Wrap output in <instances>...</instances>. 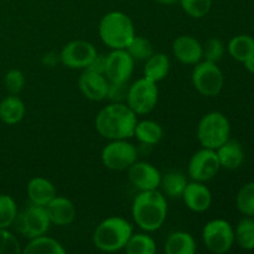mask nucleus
I'll return each mask as SVG.
<instances>
[{
    "instance_id": "nucleus-13",
    "label": "nucleus",
    "mask_w": 254,
    "mask_h": 254,
    "mask_svg": "<svg viewBox=\"0 0 254 254\" xmlns=\"http://www.w3.org/2000/svg\"><path fill=\"white\" fill-rule=\"evenodd\" d=\"M134 62L126 49L112 50L107 55L104 76L109 83H127L134 71Z\"/></svg>"
},
{
    "instance_id": "nucleus-11",
    "label": "nucleus",
    "mask_w": 254,
    "mask_h": 254,
    "mask_svg": "<svg viewBox=\"0 0 254 254\" xmlns=\"http://www.w3.org/2000/svg\"><path fill=\"white\" fill-rule=\"evenodd\" d=\"M220 169V160L216 150L202 148L191 156L189 161L188 174L192 181L207 183L217 175Z\"/></svg>"
},
{
    "instance_id": "nucleus-3",
    "label": "nucleus",
    "mask_w": 254,
    "mask_h": 254,
    "mask_svg": "<svg viewBox=\"0 0 254 254\" xmlns=\"http://www.w3.org/2000/svg\"><path fill=\"white\" fill-rule=\"evenodd\" d=\"M131 235L133 227L126 218L112 216L97 226L92 241L101 252L113 253L124 250Z\"/></svg>"
},
{
    "instance_id": "nucleus-35",
    "label": "nucleus",
    "mask_w": 254,
    "mask_h": 254,
    "mask_svg": "<svg viewBox=\"0 0 254 254\" xmlns=\"http://www.w3.org/2000/svg\"><path fill=\"white\" fill-rule=\"evenodd\" d=\"M4 84L10 94H19L25 87V76L20 69L12 68L5 74Z\"/></svg>"
},
{
    "instance_id": "nucleus-7",
    "label": "nucleus",
    "mask_w": 254,
    "mask_h": 254,
    "mask_svg": "<svg viewBox=\"0 0 254 254\" xmlns=\"http://www.w3.org/2000/svg\"><path fill=\"white\" fill-rule=\"evenodd\" d=\"M191 81L201 96L216 97L222 91L225 76L217 64L205 60L195 64L191 74Z\"/></svg>"
},
{
    "instance_id": "nucleus-30",
    "label": "nucleus",
    "mask_w": 254,
    "mask_h": 254,
    "mask_svg": "<svg viewBox=\"0 0 254 254\" xmlns=\"http://www.w3.org/2000/svg\"><path fill=\"white\" fill-rule=\"evenodd\" d=\"M236 206L238 211L248 217L254 216V181L245 184L236 196Z\"/></svg>"
},
{
    "instance_id": "nucleus-38",
    "label": "nucleus",
    "mask_w": 254,
    "mask_h": 254,
    "mask_svg": "<svg viewBox=\"0 0 254 254\" xmlns=\"http://www.w3.org/2000/svg\"><path fill=\"white\" fill-rule=\"evenodd\" d=\"M106 62H107V56L106 55H96L92 62L89 64V66L87 67V69H91V71L97 72V73L104 74L106 71Z\"/></svg>"
},
{
    "instance_id": "nucleus-23",
    "label": "nucleus",
    "mask_w": 254,
    "mask_h": 254,
    "mask_svg": "<svg viewBox=\"0 0 254 254\" xmlns=\"http://www.w3.org/2000/svg\"><path fill=\"white\" fill-rule=\"evenodd\" d=\"M164 251L166 254H193L196 252V242L190 233L176 231L166 238Z\"/></svg>"
},
{
    "instance_id": "nucleus-4",
    "label": "nucleus",
    "mask_w": 254,
    "mask_h": 254,
    "mask_svg": "<svg viewBox=\"0 0 254 254\" xmlns=\"http://www.w3.org/2000/svg\"><path fill=\"white\" fill-rule=\"evenodd\" d=\"M99 37L112 50L127 49L135 36L133 21L122 11H111L102 17L98 26Z\"/></svg>"
},
{
    "instance_id": "nucleus-28",
    "label": "nucleus",
    "mask_w": 254,
    "mask_h": 254,
    "mask_svg": "<svg viewBox=\"0 0 254 254\" xmlns=\"http://www.w3.org/2000/svg\"><path fill=\"white\" fill-rule=\"evenodd\" d=\"M235 242L245 251L254 250V218L248 217L238 222L235 231Z\"/></svg>"
},
{
    "instance_id": "nucleus-15",
    "label": "nucleus",
    "mask_w": 254,
    "mask_h": 254,
    "mask_svg": "<svg viewBox=\"0 0 254 254\" xmlns=\"http://www.w3.org/2000/svg\"><path fill=\"white\" fill-rule=\"evenodd\" d=\"M109 82L104 74L91 69H84L78 77V87L84 97L89 101L99 102L107 98Z\"/></svg>"
},
{
    "instance_id": "nucleus-18",
    "label": "nucleus",
    "mask_w": 254,
    "mask_h": 254,
    "mask_svg": "<svg viewBox=\"0 0 254 254\" xmlns=\"http://www.w3.org/2000/svg\"><path fill=\"white\" fill-rule=\"evenodd\" d=\"M46 211L51 225L59 226V227H66V226L72 225L77 216V210L73 202L62 196H56L46 206Z\"/></svg>"
},
{
    "instance_id": "nucleus-29",
    "label": "nucleus",
    "mask_w": 254,
    "mask_h": 254,
    "mask_svg": "<svg viewBox=\"0 0 254 254\" xmlns=\"http://www.w3.org/2000/svg\"><path fill=\"white\" fill-rule=\"evenodd\" d=\"M124 250L128 254H154L156 252V245L146 233H133Z\"/></svg>"
},
{
    "instance_id": "nucleus-20",
    "label": "nucleus",
    "mask_w": 254,
    "mask_h": 254,
    "mask_svg": "<svg viewBox=\"0 0 254 254\" xmlns=\"http://www.w3.org/2000/svg\"><path fill=\"white\" fill-rule=\"evenodd\" d=\"M221 168L227 170H236L245 161V151L242 145L237 140L228 139L225 144L216 149Z\"/></svg>"
},
{
    "instance_id": "nucleus-8",
    "label": "nucleus",
    "mask_w": 254,
    "mask_h": 254,
    "mask_svg": "<svg viewBox=\"0 0 254 254\" xmlns=\"http://www.w3.org/2000/svg\"><path fill=\"white\" fill-rule=\"evenodd\" d=\"M15 230L25 238L39 237L49 231L51 222L45 206L30 203L21 212H17L14 223Z\"/></svg>"
},
{
    "instance_id": "nucleus-27",
    "label": "nucleus",
    "mask_w": 254,
    "mask_h": 254,
    "mask_svg": "<svg viewBox=\"0 0 254 254\" xmlns=\"http://www.w3.org/2000/svg\"><path fill=\"white\" fill-rule=\"evenodd\" d=\"M227 50L233 59L245 62L254 55V39L250 35H237L230 40Z\"/></svg>"
},
{
    "instance_id": "nucleus-31",
    "label": "nucleus",
    "mask_w": 254,
    "mask_h": 254,
    "mask_svg": "<svg viewBox=\"0 0 254 254\" xmlns=\"http://www.w3.org/2000/svg\"><path fill=\"white\" fill-rule=\"evenodd\" d=\"M126 50L133 57L134 61H146L154 54V47L151 42L145 37L136 36V35L131 39Z\"/></svg>"
},
{
    "instance_id": "nucleus-21",
    "label": "nucleus",
    "mask_w": 254,
    "mask_h": 254,
    "mask_svg": "<svg viewBox=\"0 0 254 254\" xmlns=\"http://www.w3.org/2000/svg\"><path fill=\"white\" fill-rule=\"evenodd\" d=\"M25 112L26 108L24 102L17 94H10L0 102V119L5 124L14 126L20 123L24 118Z\"/></svg>"
},
{
    "instance_id": "nucleus-34",
    "label": "nucleus",
    "mask_w": 254,
    "mask_h": 254,
    "mask_svg": "<svg viewBox=\"0 0 254 254\" xmlns=\"http://www.w3.org/2000/svg\"><path fill=\"white\" fill-rule=\"evenodd\" d=\"M225 54V45L217 37H211L202 45V57L206 61H211L217 64Z\"/></svg>"
},
{
    "instance_id": "nucleus-19",
    "label": "nucleus",
    "mask_w": 254,
    "mask_h": 254,
    "mask_svg": "<svg viewBox=\"0 0 254 254\" xmlns=\"http://www.w3.org/2000/svg\"><path fill=\"white\" fill-rule=\"evenodd\" d=\"M27 197L30 203L46 207L57 196L54 184L45 178H34L27 183Z\"/></svg>"
},
{
    "instance_id": "nucleus-24",
    "label": "nucleus",
    "mask_w": 254,
    "mask_h": 254,
    "mask_svg": "<svg viewBox=\"0 0 254 254\" xmlns=\"http://www.w3.org/2000/svg\"><path fill=\"white\" fill-rule=\"evenodd\" d=\"M188 184V179H186V176L181 171L171 170L166 173L164 176L161 175L159 188L161 189V193L165 197L181 198Z\"/></svg>"
},
{
    "instance_id": "nucleus-22",
    "label": "nucleus",
    "mask_w": 254,
    "mask_h": 254,
    "mask_svg": "<svg viewBox=\"0 0 254 254\" xmlns=\"http://www.w3.org/2000/svg\"><path fill=\"white\" fill-rule=\"evenodd\" d=\"M169 71H170V60L165 54H161V52L159 54L154 52L146 60L143 67L144 77L155 83L165 79L169 74Z\"/></svg>"
},
{
    "instance_id": "nucleus-9",
    "label": "nucleus",
    "mask_w": 254,
    "mask_h": 254,
    "mask_svg": "<svg viewBox=\"0 0 254 254\" xmlns=\"http://www.w3.org/2000/svg\"><path fill=\"white\" fill-rule=\"evenodd\" d=\"M205 247L215 254L227 253L235 243V231L226 220H212L202 230Z\"/></svg>"
},
{
    "instance_id": "nucleus-32",
    "label": "nucleus",
    "mask_w": 254,
    "mask_h": 254,
    "mask_svg": "<svg viewBox=\"0 0 254 254\" xmlns=\"http://www.w3.org/2000/svg\"><path fill=\"white\" fill-rule=\"evenodd\" d=\"M17 216V205L9 195H0V228H9L12 226Z\"/></svg>"
},
{
    "instance_id": "nucleus-39",
    "label": "nucleus",
    "mask_w": 254,
    "mask_h": 254,
    "mask_svg": "<svg viewBox=\"0 0 254 254\" xmlns=\"http://www.w3.org/2000/svg\"><path fill=\"white\" fill-rule=\"evenodd\" d=\"M60 61V55L55 52H47L42 56V64L46 67H55Z\"/></svg>"
},
{
    "instance_id": "nucleus-17",
    "label": "nucleus",
    "mask_w": 254,
    "mask_h": 254,
    "mask_svg": "<svg viewBox=\"0 0 254 254\" xmlns=\"http://www.w3.org/2000/svg\"><path fill=\"white\" fill-rule=\"evenodd\" d=\"M173 54L184 64H193L202 60V44L190 35H181L173 42Z\"/></svg>"
},
{
    "instance_id": "nucleus-33",
    "label": "nucleus",
    "mask_w": 254,
    "mask_h": 254,
    "mask_svg": "<svg viewBox=\"0 0 254 254\" xmlns=\"http://www.w3.org/2000/svg\"><path fill=\"white\" fill-rule=\"evenodd\" d=\"M179 1L184 11L193 19H201L206 16L212 5V0H179Z\"/></svg>"
},
{
    "instance_id": "nucleus-2",
    "label": "nucleus",
    "mask_w": 254,
    "mask_h": 254,
    "mask_svg": "<svg viewBox=\"0 0 254 254\" xmlns=\"http://www.w3.org/2000/svg\"><path fill=\"white\" fill-rule=\"evenodd\" d=\"M131 216L139 228L145 232H155L168 216L166 197L158 190L140 191L133 201Z\"/></svg>"
},
{
    "instance_id": "nucleus-10",
    "label": "nucleus",
    "mask_w": 254,
    "mask_h": 254,
    "mask_svg": "<svg viewBox=\"0 0 254 254\" xmlns=\"http://www.w3.org/2000/svg\"><path fill=\"white\" fill-rule=\"evenodd\" d=\"M102 163L107 169L114 171L127 170L138 160V150L127 139L111 140L102 150Z\"/></svg>"
},
{
    "instance_id": "nucleus-26",
    "label": "nucleus",
    "mask_w": 254,
    "mask_h": 254,
    "mask_svg": "<svg viewBox=\"0 0 254 254\" xmlns=\"http://www.w3.org/2000/svg\"><path fill=\"white\" fill-rule=\"evenodd\" d=\"M24 254H64L66 250L59 241L41 235L30 240L26 247L22 250Z\"/></svg>"
},
{
    "instance_id": "nucleus-37",
    "label": "nucleus",
    "mask_w": 254,
    "mask_h": 254,
    "mask_svg": "<svg viewBox=\"0 0 254 254\" xmlns=\"http://www.w3.org/2000/svg\"><path fill=\"white\" fill-rule=\"evenodd\" d=\"M128 88L127 83H109L107 98L112 101V103H123L127 99Z\"/></svg>"
},
{
    "instance_id": "nucleus-16",
    "label": "nucleus",
    "mask_w": 254,
    "mask_h": 254,
    "mask_svg": "<svg viewBox=\"0 0 254 254\" xmlns=\"http://www.w3.org/2000/svg\"><path fill=\"white\" fill-rule=\"evenodd\" d=\"M181 198L189 210L192 212H205L211 207L212 203V193L205 183L191 181L186 185Z\"/></svg>"
},
{
    "instance_id": "nucleus-14",
    "label": "nucleus",
    "mask_w": 254,
    "mask_h": 254,
    "mask_svg": "<svg viewBox=\"0 0 254 254\" xmlns=\"http://www.w3.org/2000/svg\"><path fill=\"white\" fill-rule=\"evenodd\" d=\"M127 170H128L129 181L139 191L158 190L159 189L161 174L150 163L136 160Z\"/></svg>"
},
{
    "instance_id": "nucleus-41",
    "label": "nucleus",
    "mask_w": 254,
    "mask_h": 254,
    "mask_svg": "<svg viewBox=\"0 0 254 254\" xmlns=\"http://www.w3.org/2000/svg\"><path fill=\"white\" fill-rule=\"evenodd\" d=\"M158 2H160V4H164V5H173L175 4V2H178L179 0H156Z\"/></svg>"
},
{
    "instance_id": "nucleus-5",
    "label": "nucleus",
    "mask_w": 254,
    "mask_h": 254,
    "mask_svg": "<svg viewBox=\"0 0 254 254\" xmlns=\"http://www.w3.org/2000/svg\"><path fill=\"white\" fill-rule=\"evenodd\" d=\"M231 124L227 117L221 112H210L198 122L197 135L202 148L216 150L230 139Z\"/></svg>"
},
{
    "instance_id": "nucleus-42",
    "label": "nucleus",
    "mask_w": 254,
    "mask_h": 254,
    "mask_svg": "<svg viewBox=\"0 0 254 254\" xmlns=\"http://www.w3.org/2000/svg\"><path fill=\"white\" fill-rule=\"evenodd\" d=\"M253 27H254V22H253Z\"/></svg>"
},
{
    "instance_id": "nucleus-40",
    "label": "nucleus",
    "mask_w": 254,
    "mask_h": 254,
    "mask_svg": "<svg viewBox=\"0 0 254 254\" xmlns=\"http://www.w3.org/2000/svg\"><path fill=\"white\" fill-rule=\"evenodd\" d=\"M243 64H245V67L247 68V71L254 74V55L253 56H251L248 60H246Z\"/></svg>"
},
{
    "instance_id": "nucleus-6",
    "label": "nucleus",
    "mask_w": 254,
    "mask_h": 254,
    "mask_svg": "<svg viewBox=\"0 0 254 254\" xmlns=\"http://www.w3.org/2000/svg\"><path fill=\"white\" fill-rule=\"evenodd\" d=\"M159 101V89L155 82L141 77L128 88L126 104L135 114H148L156 107Z\"/></svg>"
},
{
    "instance_id": "nucleus-12",
    "label": "nucleus",
    "mask_w": 254,
    "mask_h": 254,
    "mask_svg": "<svg viewBox=\"0 0 254 254\" xmlns=\"http://www.w3.org/2000/svg\"><path fill=\"white\" fill-rule=\"evenodd\" d=\"M96 55L97 50L93 44L84 40H73L61 50L60 62L72 69H86Z\"/></svg>"
},
{
    "instance_id": "nucleus-36",
    "label": "nucleus",
    "mask_w": 254,
    "mask_h": 254,
    "mask_svg": "<svg viewBox=\"0 0 254 254\" xmlns=\"http://www.w3.org/2000/svg\"><path fill=\"white\" fill-rule=\"evenodd\" d=\"M17 238L7 231V228H0V254H19L21 253Z\"/></svg>"
},
{
    "instance_id": "nucleus-1",
    "label": "nucleus",
    "mask_w": 254,
    "mask_h": 254,
    "mask_svg": "<svg viewBox=\"0 0 254 254\" xmlns=\"http://www.w3.org/2000/svg\"><path fill=\"white\" fill-rule=\"evenodd\" d=\"M138 119L126 103H111L98 112L94 121L97 131L108 140L134 136Z\"/></svg>"
},
{
    "instance_id": "nucleus-25",
    "label": "nucleus",
    "mask_w": 254,
    "mask_h": 254,
    "mask_svg": "<svg viewBox=\"0 0 254 254\" xmlns=\"http://www.w3.org/2000/svg\"><path fill=\"white\" fill-rule=\"evenodd\" d=\"M164 131L160 124L155 121L144 119L136 123L134 136L144 145H156L163 139Z\"/></svg>"
}]
</instances>
